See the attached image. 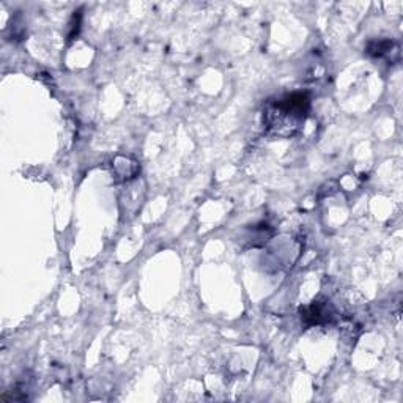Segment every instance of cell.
<instances>
[{
  "mask_svg": "<svg viewBox=\"0 0 403 403\" xmlns=\"http://www.w3.org/2000/svg\"><path fill=\"white\" fill-rule=\"evenodd\" d=\"M299 313H301V320L306 326H320L334 320L336 309L329 299L317 298L309 306L301 307Z\"/></svg>",
  "mask_w": 403,
  "mask_h": 403,
  "instance_id": "7a4b0ae2",
  "label": "cell"
},
{
  "mask_svg": "<svg viewBox=\"0 0 403 403\" xmlns=\"http://www.w3.org/2000/svg\"><path fill=\"white\" fill-rule=\"evenodd\" d=\"M366 53L370 57H375V59H383V57H388L389 54H399V46L397 43L392 40H374L369 41Z\"/></svg>",
  "mask_w": 403,
  "mask_h": 403,
  "instance_id": "3957f363",
  "label": "cell"
},
{
  "mask_svg": "<svg viewBox=\"0 0 403 403\" xmlns=\"http://www.w3.org/2000/svg\"><path fill=\"white\" fill-rule=\"evenodd\" d=\"M310 109L307 93L295 92L270 102L265 111V125L274 136L289 137L304 125Z\"/></svg>",
  "mask_w": 403,
  "mask_h": 403,
  "instance_id": "6da1fadb",
  "label": "cell"
},
{
  "mask_svg": "<svg viewBox=\"0 0 403 403\" xmlns=\"http://www.w3.org/2000/svg\"><path fill=\"white\" fill-rule=\"evenodd\" d=\"M115 172L121 178V180H130L139 174V164L136 161H131L128 158H117L115 159Z\"/></svg>",
  "mask_w": 403,
  "mask_h": 403,
  "instance_id": "277c9868",
  "label": "cell"
}]
</instances>
